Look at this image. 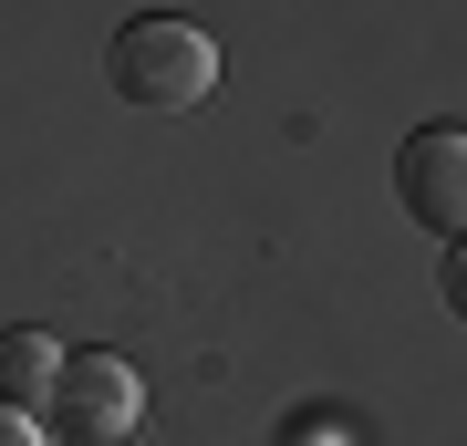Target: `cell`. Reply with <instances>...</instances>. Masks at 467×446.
<instances>
[{"instance_id":"6da1fadb","label":"cell","mask_w":467,"mask_h":446,"mask_svg":"<svg viewBox=\"0 0 467 446\" xmlns=\"http://www.w3.org/2000/svg\"><path fill=\"white\" fill-rule=\"evenodd\" d=\"M104 83H115V104H135V115H198V104L218 94V42L198 32V21H125L115 52H104Z\"/></svg>"},{"instance_id":"7a4b0ae2","label":"cell","mask_w":467,"mask_h":446,"mask_svg":"<svg viewBox=\"0 0 467 446\" xmlns=\"http://www.w3.org/2000/svg\"><path fill=\"white\" fill-rule=\"evenodd\" d=\"M52 426H63L73 446H125L135 426H146V384H135L125 353H73L63 384H52Z\"/></svg>"},{"instance_id":"3957f363","label":"cell","mask_w":467,"mask_h":446,"mask_svg":"<svg viewBox=\"0 0 467 446\" xmlns=\"http://www.w3.org/2000/svg\"><path fill=\"white\" fill-rule=\"evenodd\" d=\"M395 198L416 229L436 239H467V125H426V135H405V156H395Z\"/></svg>"},{"instance_id":"277c9868","label":"cell","mask_w":467,"mask_h":446,"mask_svg":"<svg viewBox=\"0 0 467 446\" xmlns=\"http://www.w3.org/2000/svg\"><path fill=\"white\" fill-rule=\"evenodd\" d=\"M73 353L52 343V332H0V405L21 415H52V384H63Z\"/></svg>"},{"instance_id":"5b68a950","label":"cell","mask_w":467,"mask_h":446,"mask_svg":"<svg viewBox=\"0 0 467 446\" xmlns=\"http://www.w3.org/2000/svg\"><path fill=\"white\" fill-rule=\"evenodd\" d=\"M436 291H447V312L467 322V239H447V260H436Z\"/></svg>"},{"instance_id":"8992f818","label":"cell","mask_w":467,"mask_h":446,"mask_svg":"<svg viewBox=\"0 0 467 446\" xmlns=\"http://www.w3.org/2000/svg\"><path fill=\"white\" fill-rule=\"evenodd\" d=\"M0 446H52V436H42V415H21V405H0Z\"/></svg>"}]
</instances>
